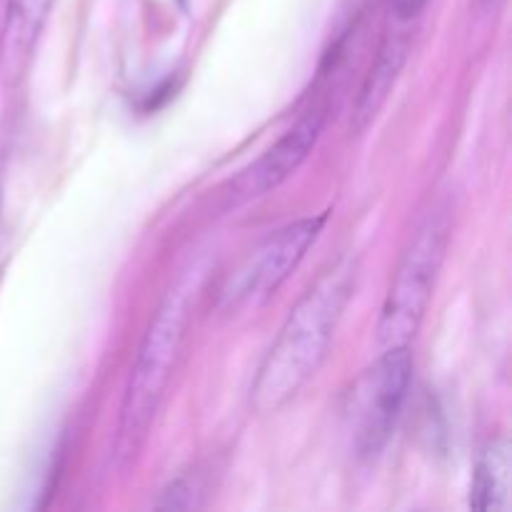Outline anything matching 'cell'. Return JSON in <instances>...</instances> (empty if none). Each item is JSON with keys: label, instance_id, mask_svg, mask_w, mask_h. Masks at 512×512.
I'll return each instance as SVG.
<instances>
[{"label": "cell", "instance_id": "6da1fadb", "mask_svg": "<svg viewBox=\"0 0 512 512\" xmlns=\"http://www.w3.org/2000/svg\"><path fill=\"white\" fill-rule=\"evenodd\" d=\"M355 278L358 263L353 255H343L295 303L250 385L253 413H278L315 378L353 298Z\"/></svg>", "mask_w": 512, "mask_h": 512}, {"label": "cell", "instance_id": "7a4b0ae2", "mask_svg": "<svg viewBox=\"0 0 512 512\" xmlns=\"http://www.w3.org/2000/svg\"><path fill=\"white\" fill-rule=\"evenodd\" d=\"M195 290H198V268H190L170 288L145 330L125 385L118 433H115V465L120 470H128L148 443L150 428L158 418L188 335Z\"/></svg>", "mask_w": 512, "mask_h": 512}, {"label": "cell", "instance_id": "3957f363", "mask_svg": "<svg viewBox=\"0 0 512 512\" xmlns=\"http://www.w3.org/2000/svg\"><path fill=\"white\" fill-rule=\"evenodd\" d=\"M450 235H453V225H450L448 210L430 213L425 223L415 230L413 240L395 268L383 310H380L375 333L383 350L403 348L418 335L430 300H433L445 255H448Z\"/></svg>", "mask_w": 512, "mask_h": 512}, {"label": "cell", "instance_id": "277c9868", "mask_svg": "<svg viewBox=\"0 0 512 512\" xmlns=\"http://www.w3.org/2000/svg\"><path fill=\"white\" fill-rule=\"evenodd\" d=\"M413 383V353L410 345L385 348L355 378L345 405V428L350 448L360 460H375L385 450L398 425L403 405Z\"/></svg>", "mask_w": 512, "mask_h": 512}, {"label": "cell", "instance_id": "5b68a950", "mask_svg": "<svg viewBox=\"0 0 512 512\" xmlns=\"http://www.w3.org/2000/svg\"><path fill=\"white\" fill-rule=\"evenodd\" d=\"M325 220L328 215L300 218L260 240L258 248L243 260V265L230 275L225 288L220 290L223 308L245 310L268 303L303 263L308 250L323 233Z\"/></svg>", "mask_w": 512, "mask_h": 512}, {"label": "cell", "instance_id": "8992f818", "mask_svg": "<svg viewBox=\"0 0 512 512\" xmlns=\"http://www.w3.org/2000/svg\"><path fill=\"white\" fill-rule=\"evenodd\" d=\"M325 120H328V100L320 98L310 103V108L270 148H265L260 158H255L248 168L240 170L230 180V208L265 198V195L275 193L285 180L293 178L300 165L313 153L315 145H318Z\"/></svg>", "mask_w": 512, "mask_h": 512}, {"label": "cell", "instance_id": "52a82bcc", "mask_svg": "<svg viewBox=\"0 0 512 512\" xmlns=\"http://www.w3.org/2000/svg\"><path fill=\"white\" fill-rule=\"evenodd\" d=\"M55 0H8L0 25V78L18 85L28 73Z\"/></svg>", "mask_w": 512, "mask_h": 512}, {"label": "cell", "instance_id": "ba28073f", "mask_svg": "<svg viewBox=\"0 0 512 512\" xmlns=\"http://www.w3.org/2000/svg\"><path fill=\"white\" fill-rule=\"evenodd\" d=\"M512 490V450L508 435H495L480 450L470 483V508L508 510Z\"/></svg>", "mask_w": 512, "mask_h": 512}, {"label": "cell", "instance_id": "9c48e42d", "mask_svg": "<svg viewBox=\"0 0 512 512\" xmlns=\"http://www.w3.org/2000/svg\"><path fill=\"white\" fill-rule=\"evenodd\" d=\"M405 53H408V45L405 43H385L380 48L378 60L370 68L368 80H365L363 90H360L358 105H355V128L358 130H363L378 115L380 105L388 100L390 88H393L395 78H398L400 68L405 63Z\"/></svg>", "mask_w": 512, "mask_h": 512}, {"label": "cell", "instance_id": "30bf717a", "mask_svg": "<svg viewBox=\"0 0 512 512\" xmlns=\"http://www.w3.org/2000/svg\"><path fill=\"white\" fill-rule=\"evenodd\" d=\"M428 0H390V13L395 15L398 23H410L425 10Z\"/></svg>", "mask_w": 512, "mask_h": 512}, {"label": "cell", "instance_id": "8fae6325", "mask_svg": "<svg viewBox=\"0 0 512 512\" xmlns=\"http://www.w3.org/2000/svg\"><path fill=\"white\" fill-rule=\"evenodd\" d=\"M5 238V218H3V178H0V245Z\"/></svg>", "mask_w": 512, "mask_h": 512}]
</instances>
